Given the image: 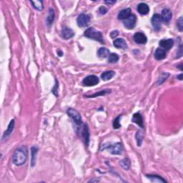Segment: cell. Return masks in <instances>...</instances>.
I'll use <instances>...</instances> for the list:
<instances>
[{"label": "cell", "mask_w": 183, "mask_h": 183, "mask_svg": "<svg viewBox=\"0 0 183 183\" xmlns=\"http://www.w3.org/2000/svg\"><path fill=\"white\" fill-rule=\"evenodd\" d=\"M28 158V150L26 146H22L17 148L13 154L12 162L17 166L23 165L27 162Z\"/></svg>", "instance_id": "cell-1"}, {"label": "cell", "mask_w": 183, "mask_h": 183, "mask_svg": "<svg viewBox=\"0 0 183 183\" xmlns=\"http://www.w3.org/2000/svg\"><path fill=\"white\" fill-rule=\"evenodd\" d=\"M84 36L86 37L90 38V39H92L98 41L100 43L103 44L104 43V39H103V36H102V32L100 31H97L94 28L90 27L85 30L84 32Z\"/></svg>", "instance_id": "cell-2"}, {"label": "cell", "mask_w": 183, "mask_h": 183, "mask_svg": "<svg viewBox=\"0 0 183 183\" xmlns=\"http://www.w3.org/2000/svg\"><path fill=\"white\" fill-rule=\"evenodd\" d=\"M108 150L110 152V153L112 154H116V155H120L122 153L123 151V146L120 142H117L116 144H104L101 148V150Z\"/></svg>", "instance_id": "cell-3"}, {"label": "cell", "mask_w": 183, "mask_h": 183, "mask_svg": "<svg viewBox=\"0 0 183 183\" xmlns=\"http://www.w3.org/2000/svg\"><path fill=\"white\" fill-rule=\"evenodd\" d=\"M67 113L68 116L72 118V120H73L74 123L77 124V125H81L82 124V117L77 110L73 109V108H69L67 110Z\"/></svg>", "instance_id": "cell-4"}, {"label": "cell", "mask_w": 183, "mask_h": 183, "mask_svg": "<svg viewBox=\"0 0 183 183\" xmlns=\"http://www.w3.org/2000/svg\"><path fill=\"white\" fill-rule=\"evenodd\" d=\"M100 82V80L95 75H89L86 77L83 80L82 83L84 86L87 87H92V86L97 85Z\"/></svg>", "instance_id": "cell-5"}, {"label": "cell", "mask_w": 183, "mask_h": 183, "mask_svg": "<svg viewBox=\"0 0 183 183\" xmlns=\"http://www.w3.org/2000/svg\"><path fill=\"white\" fill-rule=\"evenodd\" d=\"M90 17L87 14H81L77 17V22L80 27H86L90 24Z\"/></svg>", "instance_id": "cell-6"}, {"label": "cell", "mask_w": 183, "mask_h": 183, "mask_svg": "<svg viewBox=\"0 0 183 183\" xmlns=\"http://www.w3.org/2000/svg\"><path fill=\"white\" fill-rule=\"evenodd\" d=\"M152 25L155 31H160L161 29V27H162V19H161V16L158 14H154L152 16V18L151 19Z\"/></svg>", "instance_id": "cell-7"}, {"label": "cell", "mask_w": 183, "mask_h": 183, "mask_svg": "<svg viewBox=\"0 0 183 183\" xmlns=\"http://www.w3.org/2000/svg\"><path fill=\"white\" fill-rule=\"evenodd\" d=\"M136 22H137L136 16L134 15H132V14L130 17L127 18L126 19H124L123 22L124 26L128 29H133V28L135 27Z\"/></svg>", "instance_id": "cell-8"}, {"label": "cell", "mask_w": 183, "mask_h": 183, "mask_svg": "<svg viewBox=\"0 0 183 183\" xmlns=\"http://www.w3.org/2000/svg\"><path fill=\"white\" fill-rule=\"evenodd\" d=\"M133 39L134 41L137 44H139V45H144L147 42V38L143 33H141V32H137V33L134 34Z\"/></svg>", "instance_id": "cell-9"}, {"label": "cell", "mask_w": 183, "mask_h": 183, "mask_svg": "<svg viewBox=\"0 0 183 183\" xmlns=\"http://www.w3.org/2000/svg\"><path fill=\"white\" fill-rule=\"evenodd\" d=\"M160 16L162 21L165 24H168L170 22V20L172 19V12L169 9H162V14H161Z\"/></svg>", "instance_id": "cell-10"}, {"label": "cell", "mask_w": 183, "mask_h": 183, "mask_svg": "<svg viewBox=\"0 0 183 183\" xmlns=\"http://www.w3.org/2000/svg\"><path fill=\"white\" fill-rule=\"evenodd\" d=\"M159 45L162 48H163V49L164 50H169L173 47L174 40L172 39H162L159 42Z\"/></svg>", "instance_id": "cell-11"}, {"label": "cell", "mask_w": 183, "mask_h": 183, "mask_svg": "<svg viewBox=\"0 0 183 183\" xmlns=\"http://www.w3.org/2000/svg\"><path fill=\"white\" fill-rule=\"evenodd\" d=\"M61 35H62V37H63V39H71L72 37H74V32L69 27H64L63 29H62Z\"/></svg>", "instance_id": "cell-12"}, {"label": "cell", "mask_w": 183, "mask_h": 183, "mask_svg": "<svg viewBox=\"0 0 183 183\" xmlns=\"http://www.w3.org/2000/svg\"><path fill=\"white\" fill-rule=\"evenodd\" d=\"M82 137L84 139L86 145L88 146L90 142V132L87 124H84L83 127L82 129Z\"/></svg>", "instance_id": "cell-13"}, {"label": "cell", "mask_w": 183, "mask_h": 183, "mask_svg": "<svg viewBox=\"0 0 183 183\" xmlns=\"http://www.w3.org/2000/svg\"><path fill=\"white\" fill-rule=\"evenodd\" d=\"M137 12L140 15H146L150 12V7L145 3H140L137 6Z\"/></svg>", "instance_id": "cell-14"}, {"label": "cell", "mask_w": 183, "mask_h": 183, "mask_svg": "<svg viewBox=\"0 0 183 183\" xmlns=\"http://www.w3.org/2000/svg\"><path fill=\"white\" fill-rule=\"evenodd\" d=\"M132 121L136 123L137 124H138L140 127L143 128L144 127V123H143V118L141 114H140V112H137V113L134 114L133 117H132Z\"/></svg>", "instance_id": "cell-15"}, {"label": "cell", "mask_w": 183, "mask_h": 183, "mask_svg": "<svg viewBox=\"0 0 183 183\" xmlns=\"http://www.w3.org/2000/svg\"><path fill=\"white\" fill-rule=\"evenodd\" d=\"M15 120H12L11 121H10L9 125H8V127L7 129V130L4 132L3 137H2V140H5V139L7 138L8 137H9L10 134H12V132H13L14 128H15Z\"/></svg>", "instance_id": "cell-16"}, {"label": "cell", "mask_w": 183, "mask_h": 183, "mask_svg": "<svg viewBox=\"0 0 183 183\" xmlns=\"http://www.w3.org/2000/svg\"><path fill=\"white\" fill-rule=\"evenodd\" d=\"M113 45L114 47L117 48V49H124L127 47V45L125 40L124 39H122V38H119V39H117L114 40L113 42Z\"/></svg>", "instance_id": "cell-17"}, {"label": "cell", "mask_w": 183, "mask_h": 183, "mask_svg": "<svg viewBox=\"0 0 183 183\" xmlns=\"http://www.w3.org/2000/svg\"><path fill=\"white\" fill-rule=\"evenodd\" d=\"M131 15V9L130 8H126L121 10L120 13L118 14V19L120 20H124Z\"/></svg>", "instance_id": "cell-18"}, {"label": "cell", "mask_w": 183, "mask_h": 183, "mask_svg": "<svg viewBox=\"0 0 183 183\" xmlns=\"http://www.w3.org/2000/svg\"><path fill=\"white\" fill-rule=\"evenodd\" d=\"M166 52L165 50L162 49V48H158L154 52V58L157 60H162L166 57Z\"/></svg>", "instance_id": "cell-19"}, {"label": "cell", "mask_w": 183, "mask_h": 183, "mask_svg": "<svg viewBox=\"0 0 183 183\" xmlns=\"http://www.w3.org/2000/svg\"><path fill=\"white\" fill-rule=\"evenodd\" d=\"M55 11H54L53 9H49L48 10V14H47V19H46V22H47V25L49 26H51L53 23L54 19H55Z\"/></svg>", "instance_id": "cell-20"}, {"label": "cell", "mask_w": 183, "mask_h": 183, "mask_svg": "<svg viewBox=\"0 0 183 183\" xmlns=\"http://www.w3.org/2000/svg\"><path fill=\"white\" fill-rule=\"evenodd\" d=\"M146 177L153 182H167V181L162 177L156 175H146Z\"/></svg>", "instance_id": "cell-21"}, {"label": "cell", "mask_w": 183, "mask_h": 183, "mask_svg": "<svg viewBox=\"0 0 183 183\" xmlns=\"http://www.w3.org/2000/svg\"><path fill=\"white\" fill-rule=\"evenodd\" d=\"M97 55L98 57L100 58H107L109 57V55H110V52L109 49H107L105 47H101L98 50Z\"/></svg>", "instance_id": "cell-22"}, {"label": "cell", "mask_w": 183, "mask_h": 183, "mask_svg": "<svg viewBox=\"0 0 183 183\" xmlns=\"http://www.w3.org/2000/svg\"><path fill=\"white\" fill-rule=\"evenodd\" d=\"M38 152V147H32L31 148V153H32V160H31V165L34 167L36 164V160H37V154Z\"/></svg>", "instance_id": "cell-23"}, {"label": "cell", "mask_w": 183, "mask_h": 183, "mask_svg": "<svg viewBox=\"0 0 183 183\" xmlns=\"http://www.w3.org/2000/svg\"><path fill=\"white\" fill-rule=\"evenodd\" d=\"M114 74H115V72L114 71H111V70L110 71H106L101 74V78L104 81H108V80H111L114 77Z\"/></svg>", "instance_id": "cell-24"}, {"label": "cell", "mask_w": 183, "mask_h": 183, "mask_svg": "<svg viewBox=\"0 0 183 183\" xmlns=\"http://www.w3.org/2000/svg\"><path fill=\"white\" fill-rule=\"evenodd\" d=\"M30 2L36 9L39 10V11H42L44 9L43 2L42 1H30Z\"/></svg>", "instance_id": "cell-25"}, {"label": "cell", "mask_w": 183, "mask_h": 183, "mask_svg": "<svg viewBox=\"0 0 183 183\" xmlns=\"http://www.w3.org/2000/svg\"><path fill=\"white\" fill-rule=\"evenodd\" d=\"M130 164H131V162H130V159L128 158L123 159V160L120 161V164H121L122 168L126 170H128L130 169Z\"/></svg>", "instance_id": "cell-26"}, {"label": "cell", "mask_w": 183, "mask_h": 183, "mask_svg": "<svg viewBox=\"0 0 183 183\" xmlns=\"http://www.w3.org/2000/svg\"><path fill=\"white\" fill-rule=\"evenodd\" d=\"M119 60V56L115 53H110V55L108 57V62L109 63H116Z\"/></svg>", "instance_id": "cell-27"}, {"label": "cell", "mask_w": 183, "mask_h": 183, "mask_svg": "<svg viewBox=\"0 0 183 183\" xmlns=\"http://www.w3.org/2000/svg\"><path fill=\"white\" fill-rule=\"evenodd\" d=\"M110 92H111V90H102V91L97 92V93L92 94L91 96H87V97H99V96L105 95V94H109Z\"/></svg>", "instance_id": "cell-28"}, {"label": "cell", "mask_w": 183, "mask_h": 183, "mask_svg": "<svg viewBox=\"0 0 183 183\" xmlns=\"http://www.w3.org/2000/svg\"><path fill=\"white\" fill-rule=\"evenodd\" d=\"M136 140L137 142V145L138 146H141V144L142 143V141H143V134L141 131H137V132L136 133Z\"/></svg>", "instance_id": "cell-29"}, {"label": "cell", "mask_w": 183, "mask_h": 183, "mask_svg": "<svg viewBox=\"0 0 183 183\" xmlns=\"http://www.w3.org/2000/svg\"><path fill=\"white\" fill-rule=\"evenodd\" d=\"M120 117H121L120 116L117 117L116 119L114 120V122H113V127H114V129H119L120 127H121V124H120Z\"/></svg>", "instance_id": "cell-30"}, {"label": "cell", "mask_w": 183, "mask_h": 183, "mask_svg": "<svg viewBox=\"0 0 183 183\" xmlns=\"http://www.w3.org/2000/svg\"><path fill=\"white\" fill-rule=\"evenodd\" d=\"M169 75H170V74H169L168 73H163V74H161L160 78L158 80V83L159 84H162V82H164L167 79H168Z\"/></svg>", "instance_id": "cell-31"}, {"label": "cell", "mask_w": 183, "mask_h": 183, "mask_svg": "<svg viewBox=\"0 0 183 183\" xmlns=\"http://www.w3.org/2000/svg\"><path fill=\"white\" fill-rule=\"evenodd\" d=\"M177 26H178L179 30L180 32L183 31V20H182V17H180L179 18L178 22H177Z\"/></svg>", "instance_id": "cell-32"}, {"label": "cell", "mask_w": 183, "mask_h": 183, "mask_svg": "<svg viewBox=\"0 0 183 183\" xmlns=\"http://www.w3.org/2000/svg\"><path fill=\"white\" fill-rule=\"evenodd\" d=\"M99 12L101 15H105L107 12V9L105 7H104V6H102V7H100Z\"/></svg>", "instance_id": "cell-33"}, {"label": "cell", "mask_w": 183, "mask_h": 183, "mask_svg": "<svg viewBox=\"0 0 183 183\" xmlns=\"http://www.w3.org/2000/svg\"><path fill=\"white\" fill-rule=\"evenodd\" d=\"M118 35H119V32H118L117 30H114V31H112L111 33H110V37H111L112 39H114V38L117 37Z\"/></svg>", "instance_id": "cell-34"}, {"label": "cell", "mask_w": 183, "mask_h": 183, "mask_svg": "<svg viewBox=\"0 0 183 183\" xmlns=\"http://www.w3.org/2000/svg\"><path fill=\"white\" fill-rule=\"evenodd\" d=\"M104 2H105L106 4H109L110 5V4H114L116 2L115 1H105Z\"/></svg>", "instance_id": "cell-35"}, {"label": "cell", "mask_w": 183, "mask_h": 183, "mask_svg": "<svg viewBox=\"0 0 183 183\" xmlns=\"http://www.w3.org/2000/svg\"><path fill=\"white\" fill-rule=\"evenodd\" d=\"M177 77H178V79H179L180 80H182V74H180V75L178 76Z\"/></svg>", "instance_id": "cell-36"}, {"label": "cell", "mask_w": 183, "mask_h": 183, "mask_svg": "<svg viewBox=\"0 0 183 183\" xmlns=\"http://www.w3.org/2000/svg\"><path fill=\"white\" fill-rule=\"evenodd\" d=\"M100 181V180H91L90 181H89V182H99Z\"/></svg>", "instance_id": "cell-37"}, {"label": "cell", "mask_w": 183, "mask_h": 183, "mask_svg": "<svg viewBox=\"0 0 183 183\" xmlns=\"http://www.w3.org/2000/svg\"><path fill=\"white\" fill-rule=\"evenodd\" d=\"M178 67H180V70H182V64H180V66H178Z\"/></svg>", "instance_id": "cell-38"}]
</instances>
